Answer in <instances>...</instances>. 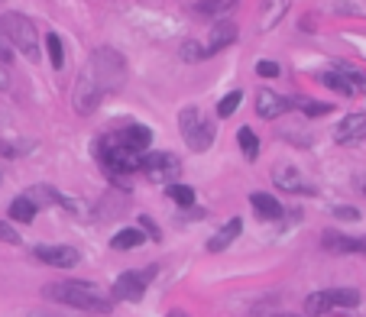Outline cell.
<instances>
[{
    "mask_svg": "<svg viewBox=\"0 0 366 317\" xmlns=\"http://www.w3.org/2000/svg\"><path fill=\"white\" fill-rule=\"evenodd\" d=\"M240 234H244V220H240V217H230L227 224H224L221 230H217V234L207 240V253H224V249H227Z\"/></svg>",
    "mask_w": 366,
    "mask_h": 317,
    "instance_id": "2e32d148",
    "label": "cell"
},
{
    "mask_svg": "<svg viewBox=\"0 0 366 317\" xmlns=\"http://www.w3.org/2000/svg\"><path fill=\"white\" fill-rule=\"evenodd\" d=\"M168 317H191V314H185V311H168Z\"/></svg>",
    "mask_w": 366,
    "mask_h": 317,
    "instance_id": "8d00e7d4",
    "label": "cell"
},
{
    "mask_svg": "<svg viewBox=\"0 0 366 317\" xmlns=\"http://www.w3.org/2000/svg\"><path fill=\"white\" fill-rule=\"evenodd\" d=\"M334 217L337 220H360V211H357V207H350V204H337Z\"/></svg>",
    "mask_w": 366,
    "mask_h": 317,
    "instance_id": "1f68e13d",
    "label": "cell"
},
{
    "mask_svg": "<svg viewBox=\"0 0 366 317\" xmlns=\"http://www.w3.org/2000/svg\"><path fill=\"white\" fill-rule=\"evenodd\" d=\"M20 146H13V143H7V139H0V156H20Z\"/></svg>",
    "mask_w": 366,
    "mask_h": 317,
    "instance_id": "836d02e7",
    "label": "cell"
},
{
    "mask_svg": "<svg viewBox=\"0 0 366 317\" xmlns=\"http://www.w3.org/2000/svg\"><path fill=\"white\" fill-rule=\"evenodd\" d=\"M178 129H182V139L191 152H207L214 146V136H217V123L207 120L198 107H182Z\"/></svg>",
    "mask_w": 366,
    "mask_h": 317,
    "instance_id": "277c9868",
    "label": "cell"
},
{
    "mask_svg": "<svg viewBox=\"0 0 366 317\" xmlns=\"http://www.w3.org/2000/svg\"><path fill=\"white\" fill-rule=\"evenodd\" d=\"M360 304V292L357 288H324L305 298V314L308 317H321L334 308H357Z\"/></svg>",
    "mask_w": 366,
    "mask_h": 317,
    "instance_id": "8992f818",
    "label": "cell"
},
{
    "mask_svg": "<svg viewBox=\"0 0 366 317\" xmlns=\"http://www.w3.org/2000/svg\"><path fill=\"white\" fill-rule=\"evenodd\" d=\"M292 107H295V110H302L305 117H324V113H331V104H324V100H314V98H292Z\"/></svg>",
    "mask_w": 366,
    "mask_h": 317,
    "instance_id": "cb8c5ba5",
    "label": "cell"
},
{
    "mask_svg": "<svg viewBox=\"0 0 366 317\" xmlns=\"http://www.w3.org/2000/svg\"><path fill=\"white\" fill-rule=\"evenodd\" d=\"M250 204H253V211H256V217L266 220V224L282 220V204L275 201L273 195H266V191H253V195H250Z\"/></svg>",
    "mask_w": 366,
    "mask_h": 317,
    "instance_id": "9a60e30c",
    "label": "cell"
},
{
    "mask_svg": "<svg viewBox=\"0 0 366 317\" xmlns=\"http://www.w3.org/2000/svg\"><path fill=\"white\" fill-rule=\"evenodd\" d=\"M321 84H324V88H331V91H337L341 98H353V94H357V88H353V84L347 81V78H343L337 68H331V71H321Z\"/></svg>",
    "mask_w": 366,
    "mask_h": 317,
    "instance_id": "44dd1931",
    "label": "cell"
},
{
    "mask_svg": "<svg viewBox=\"0 0 366 317\" xmlns=\"http://www.w3.org/2000/svg\"><path fill=\"white\" fill-rule=\"evenodd\" d=\"M110 136H114L120 146L139 152V156H146L149 143H153V129L143 127V123H127V127H120V133H110Z\"/></svg>",
    "mask_w": 366,
    "mask_h": 317,
    "instance_id": "4fadbf2b",
    "label": "cell"
},
{
    "mask_svg": "<svg viewBox=\"0 0 366 317\" xmlns=\"http://www.w3.org/2000/svg\"><path fill=\"white\" fill-rule=\"evenodd\" d=\"M289 110H292V98L275 94L273 88H260V94H256V113H260L263 120H279Z\"/></svg>",
    "mask_w": 366,
    "mask_h": 317,
    "instance_id": "7c38bea8",
    "label": "cell"
},
{
    "mask_svg": "<svg viewBox=\"0 0 366 317\" xmlns=\"http://www.w3.org/2000/svg\"><path fill=\"white\" fill-rule=\"evenodd\" d=\"M139 230H143L149 240H159V236H162V230L153 224V217H146V214H139Z\"/></svg>",
    "mask_w": 366,
    "mask_h": 317,
    "instance_id": "4dcf8cb0",
    "label": "cell"
},
{
    "mask_svg": "<svg viewBox=\"0 0 366 317\" xmlns=\"http://www.w3.org/2000/svg\"><path fill=\"white\" fill-rule=\"evenodd\" d=\"M36 214H39V204L33 201V197H26V195L13 197V201H10V207H7V217L13 220V224H33V220H36Z\"/></svg>",
    "mask_w": 366,
    "mask_h": 317,
    "instance_id": "d6986e66",
    "label": "cell"
},
{
    "mask_svg": "<svg viewBox=\"0 0 366 317\" xmlns=\"http://www.w3.org/2000/svg\"><path fill=\"white\" fill-rule=\"evenodd\" d=\"M0 240H4V243H13V246L20 243V234H16L13 226H10V220H0Z\"/></svg>",
    "mask_w": 366,
    "mask_h": 317,
    "instance_id": "d6a6232c",
    "label": "cell"
},
{
    "mask_svg": "<svg viewBox=\"0 0 366 317\" xmlns=\"http://www.w3.org/2000/svg\"><path fill=\"white\" fill-rule=\"evenodd\" d=\"M26 197H33L39 207H42V204H62V201H65V195L55 191L52 185H33V188L26 191Z\"/></svg>",
    "mask_w": 366,
    "mask_h": 317,
    "instance_id": "603a6c76",
    "label": "cell"
},
{
    "mask_svg": "<svg viewBox=\"0 0 366 317\" xmlns=\"http://www.w3.org/2000/svg\"><path fill=\"white\" fill-rule=\"evenodd\" d=\"M334 68H337V71H341V75L343 78H347V81H350L353 84V88H363V84H366V75H363V68H357V65H350V62H334Z\"/></svg>",
    "mask_w": 366,
    "mask_h": 317,
    "instance_id": "83f0119b",
    "label": "cell"
},
{
    "mask_svg": "<svg viewBox=\"0 0 366 317\" xmlns=\"http://www.w3.org/2000/svg\"><path fill=\"white\" fill-rule=\"evenodd\" d=\"M166 195L178 204V207H195V188L191 185H166Z\"/></svg>",
    "mask_w": 366,
    "mask_h": 317,
    "instance_id": "d4e9b609",
    "label": "cell"
},
{
    "mask_svg": "<svg viewBox=\"0 0 366 317\" xmlns=\"http://www.w3.org/2000/svg\"><path fill=\"white\" fill-rule=\"evenodd\" d=\"M159 275V269L156 265H146L143 272H123V275H117V282H114V288H110V294H114V301H130V304H137V301H143V294H146V285Z\"/></svg>",
    "mask_w": 366,
    "mask_h": 317,
    "instance_id": "52a82bcc",
    "label": "cell"
},
{
    "mask_svg": "<svg viewBox=\"0 0 366 317\" xmlns=\"http://www.w3.org/2000/svg\"><path fill=\"white\" fill-rule=\"evenodd\" d=\"M236 4H240V0H198V4H195V10H198V16H214V20H224L227 13H234Z\"/></svg>",
    "mask_w": 366,
    "mask_h": 317,
    "instance_id": "ffe728a7",
    "label": "cell"
},
{
    "mask_svg": "<svg viewBox=\"0 0 366 317\" xmlns=\"http://www.w3.org/2000/svg\"><path fill=\"white\" fill-rule=\"evenodd\" d=\"M273 185H275L279 191H289V195H302V197H314V195H318L314 181H308L295 166H275V168H273Z\"/></svg>",
    "mask_w": 366,
    "mask_h": 317,
    "instance_id": "9c48e42d",
    "label": "cell"
},
{
    "mask_svg": "<svg viewBox=\"0 0 366 317\" xmlns=\"http://www.w3.org/2000/svg\"><path fill=\"white\" fill-rule=\"evenodd\" d=\"M292 0H263V10H260V30L269 33L275 30L279 23H282V16L289 13Z\"/></svg>",
    "mask_w": 366,
    "mask_h": 317,
    "instance_id": "e0dca14e",
    "label": "cell"
},
{
    "mask_svg": "<svg viewBox=\"0 0 366 317\" xmlns=\"http://www.w3.org/2000/svg\"><path fill=\"white\" fill-rule=\"evenodd\" d=\"M236 42V23L234 20H221L217 26L211 30V36H207V45H205V55L211 59V55L224 52L227 45Z\"/></svg>",
    "mask_w": 366,
    "mask_h": 317,
    "instance_id": "5bb4252c",
    "label": "cell"
},
{
    "mask_svg": "<svg viewBox=\"0 0 366 317\" xmlns=\"http://www.w3.org/2000/svg\"><path fill=\"white\" fill-rule=\"evenodd\" d=\"M279 317H298V314H279Z\"/></svg>",
    "mask_w": 366,
    "mask_h": 317,
    "instance_id": "74e56055",
    "label": "cell"
},
{
    "mask_svg": "<svg viewBox=\"0 0 366 317\" xmlns=\"http://www.w3.org/2000/svg\"><path fill=\"white\" fill-rule=\"evenodd\" d=\"M42 294L59 304H69V308L91 311V314H110V308H114V294L104 292V288L94 285V282H84V279L49 282V285L42 288Z\"/></svg>",
    "mask_w": 366,
    "mask_h": 317,
    "instance_id": "7a4b0ae2",
    "label": "cell"
},
{
    "mask_svg": "<svg viewBox=\"0 0 366 317\" xmlns=\"http://www.w3.org/2000/svg\"><path fill=\"white\" fill-rule=\"evenodd\" d=\"M33 256L39 259V263L52 265V269H75L78 263H81V253H78L75 246H62V243H42V246L33 249Z\"/></svg>",
    "mask_w": 366,
    "mask_h": 317,
    "instance_id": "30bf717a",
    "label": "cell"
},
{
    "mask_svg": "<svg viewBox=\"0 0 366 317\" xmlns=\"http://www.w3.org/2000/svg\"><path fill=\"white\" fill-rule=\"evenodd\" d=\"M0 30L7 36L10 49L23 52L30 62H39V36H36L33 20H26L23 13H4L0 16Z\"/></svg>",
    "mask_w": 366,
    "mask_h": 317,
    "instance_id": "5b68a950",
    "label": "cell"
},
{
    "mask_svg": "<svg viewBox=\"0 0 366 317\" xmlns=\"http://www.w3.org/2000/svg\"><path fill=\"white\" fill-rule=\"evenodd\" d=\"M146 240H149V236H146L139 226H123V230H117V234L110 236V249L127 253V249H139Z\"/></svg>",
    "mask_w": 366,
    "mask_h": 317,
    "instance_id": "ac0fdd59",
    "label": "cell"
},
{
    "mask_svg": "<svg viewBox=\"0 0 366 317\" xmlns=\"http://www.w3.org/2000/svg\"><path fill=\"white\" fill-rule=\"evenodd\" d=\"M139 172L149 181H159V185H176L178 172H182V162H178L176 152H146Z\"/></svg>",
    "mask_w": 366,
    "mask_h": 317,
    "instance_id": "ba28073f",
    "label": "cell"
},
{
    "mask_svg": "<svg viewBox=\"0 0 366 317\" xmlns=\"http://www.w3.org/2000/svg\"><path fill=\"white\" fill-rule=\"evenodd\" d=\"M46 52H49V62H52V68H62V65H65V45H62V36H59V33H49V36H46Z\"/></svg>",
    "mask_w": 366,
    "mask_h": 317,
    "instance_id": "4316f807",
    "label": "cell"
},
{
    "mask_svg": "<svg viewBox=\"0 0 366 317\" xmlns=\"http://www.w3.org/2000/svg\"><path fill=\"white\" fill-rule=\"evenodd\" d=\"M94 156H98L101 168L107 175H114V178H123V175H133L143 168V156L127 146H120L114 136H98V143H94Z\"/></svg>",
    "mask_w": 366,
    "mask_h": 317,
    "instance_id": "3957f363",
    "label": "cell"
},
{
    "mask_svg": "<svg viewBox=\"0 0 366 317\" xmlns=\"http://www.w3.org/2000/svg\"><path fill=\"white\" fill-rule=\"evenodd\" d=\"M353 188H357L360 195L366 197V172H363V175H357V178H353Z\"/></svg>",
    "mask_w": 366,
    "mask_h": 317,
    "instance_id": "d590c367",
    "label": "cell"
},
{
    "mask_svg": "<svg viewBox=\"0 0 366 317\" xmlns=\"http://www.w3.org/2000/svg\"><path fill=\"white\" fill-rule=\"evenodd\" d=\"M0 59L10 62V42H7V36H4V30H0Z\"/></svg>",
    "mask_w": 366,
    "mask_h": 317,
    "instance_id": "e575fe53",
    "label": "cell"
},
{
    "mask_svg": "<svg viewBox=\"0 0 366 317\" xmlns=\"http://www.w3.org/2000/svg\"><path fill=\"white\" fill-rule=\"evenodd\" d=\"M182 59H185V62H201V59H207V55H205V45H198V42H191V39H188V42L182 45Z\"/></svg>",
    "mask_w": 366,
    "mask_h": 317,
    "instance_id": "f546056e",
    "label": "cell"
},
{
    "mask_svg": "<svg viewBox=\"0 0 366 317\" xmlns=\"http://www.w3.org/2000/svg\"><path fill=\"white\" fill-rule=\"evenodd\" d=\"M366 139V113H347L334 129L337 146H357Z\"/></svg>",
    "mask_w": 366,
    "mask_h": 317,
    "instance_id": "8fae6325",
    "label": "cell"
},
{
    "mask_svg": "<svg viewBox=\"0 0 366 317\" xmlns=\"http://www.w3.org/2000/svg\"><path fill=\"white\" fill-rule=\"evenodd\" d=\"M240 104H244V91H240V88L227 91V94L217 100V117H221V120H224V117H230V113H234Z\"/></svg>",
    "mask_w": 366,
    "mask_h": 317,
    "instance_id": "484cf974",
    "label": "cell"
},
{
    "mask_svg": "<svg viewBox=\"0 0 366 317\" xmlns=\"http://www.w3.org/2000/svg\"><path fill=\"white\" fill-rule=\"evenodd\" d=\"M256 75L260 78H279L282 75V65H279V62L263 59V62H256Z\"/></svg>",
    "mask_w": 366,
    "mask_h": 317,
    "instance_id": "f1b7e54d",
    "label": "cell"
},
{
    "mask_svg": "<svg viewBox=\"0 0 366 317\" xmlns=\"http://www.w3.org/2000/svg\"><path fill=\"white\" fill-rule=\"evenodd\" d=\"M236 143H240V149H244V156L250 158V162H253V158H260V136L253 133L250 127L236 129Z\"/></svg>",
    "mask_w": 366,
    "mask_h": 317,
    "instance_id": "7402d4cb",
    "label": "cell"
},
{
    "mask_svg": "<svg viewBox=\"0 0 366 317\" xmlns=\"http://www.w3.org/2000/svg\"><path fill=\"white\" fill-rule=\"evenodd\" d=\"M123 78H127L123 55L117 52V49H110V45L94 49V52L88 55V62H84L81 75L75 78V94H72L75 110L81 113V117L94 113L107 94H114V91L120 88Z\"/></svg>",
    "mask_w": 366,
    "mask_h": 317,
    "instance_id": "6da1fadb",
    "label": "cell"
}]
</instances>
